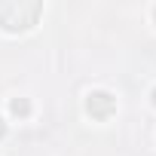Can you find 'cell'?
Segmentation results:
<instances>
[{
  "label": "cell",
  "mask_w": 156,
  "mask_h": 156,
  "mask_svg": "<svg viewBox=\"0 0 156 156\" xmlns=\"http://www.w3.org/2000/svg\"><path fill=\"white\" fill-rule=\"evenodd\" d=\"M43 3L37 0H0V28L3 31H28L37 25Z\"/></svg>",
  "instance_id": "cell-1"
},
{
  "label": "cell",
  "mask_w": 156,
  "mask_h": 156,
  "mask_svg": "<svg viewBox=\"0 0 156 156\" xmlns=\"http://www.w3.org/2000/svg\"><path fill=\"white\" fill-rule=\"evenodd\" d=\"M86 113H89L92 119L104 122V119H110V116L116 113V98H113L110 92H104V89H95V92L86 95Z\"/></svg>",
  "instance_id": "cell-2"
},
{
  "label": "cell",
  "mask_w": 156,
  "mask_h": 156,
  "mask_svg": "<svg viewBox=\"0 0 156 156\" xmlns=\"http://www.w3.org/2000/svg\"><path fill=\"white\" fill-rule=\"evenodd\" d=\"M9 113L19 116V119H28V116H31V101H28V98H12V101H9Z\"/></svg>",
  "instance_id": "cell-3"
},
{
  "label": "cell",
  "mask_w": 156,
  "mask_h": 156,
  "mask_svg": "<svg viewBox=\"0 0 156 156\" xmlns=\"http://www.w3.org/2000/svg\"><path fill=\"white\" fill-rule=\"evenodd\" d=\"M3 138H6V122L0 119V141H3Z\"/></svg>",
  "instance_id": "cell-4"
},
{
  "label": "cell",
  "mask_w": 156,
  "mask_h": 156,
  "mask_svg": "<svg viewBox=\"0 0 156 156\" xmlns=\"http://www.w3.org/2000/svg\"><path fill=\"white\" fill-rule=\"evenodd\" d=\"M150 101H153V107H156V89H153V92H150Z\"/></svg>",
  "instance_id": "cell-5"
},
{
  "label": "cell",
  "mask_w": 156,
  "mask_h": 156,
  "mask_svg": "<svg viewBox=\"0 0 156 156\" xmlns=\"http://www.w3.org/2000/svg\"><path fill=\"white\" fill-rule=\"evenodd\" d=\"M153 19H156V6H153Z\"/></svg>",
  "instance_id": "cell-6"
}]
</instances>
